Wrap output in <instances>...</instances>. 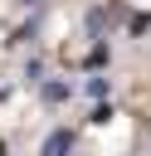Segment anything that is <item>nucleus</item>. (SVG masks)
<instances>
[{"mask_svg":"<svg viewBox=\"0 0 151 156\" xmlns=\"http://www.w3.org/2000/svg\"><path fill=\"white\" fill-rule=\"evenodd\" d=\"M73 151V132H54V136H44V146H39V156H68Z\"/></svg>","mask_w":151,"mask_h":156,"instance_id":"f257e3e1","label":"nucleus"},{"mask_svg":"<svg viewBox=\"0 0 151 156\" xmlns=\"http://www.w3.org/2000/svg\"><path fill=\"white\" fill-rule=\"evenodd\" d=\"M19 5H34V0H19Z\"/></svg>","mask_w":151,"mask_h":156,"instance_id":"f03ea898","label":"nucleus"}]
</instances>
